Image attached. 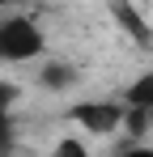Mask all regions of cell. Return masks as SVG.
<instances>
[{
    "label": "cell",
    "instance_id": "cell-1",
    "mask_svg": "<svg viewBox=\"0 0 153 157\" xmlns=\"http://www.w3.org/2000/svg\"><path fill=\"white\" fill-rule=\"evenodd\" d=\"M47 51V34L26 13H4L0 17V64H34Z\"/></svg>",
    "mask_w": 153,
    "mask_h": 157
},
{
    "label": "cell",
    "instance_id": "cell-2",
    "mask_svg": "<svg viewBox=\"0 0 153 157\" xmlns=\"http://www.w3.org/2000/svg\"><path fill=\"white\" fill-rule=\"evenodd\" d=\"M68 119H73L85 136H115V132H124L128 106L115 102V98H89V102L68 106Z\"/></svg>",
    "mask_w": 153,
    "mask_h": 157
},
{
    "label": "cell",
    "instance_id": "cell-3",
    "mask_svg": "<svg viewBox=\"0 0 153 157\" xmlns=\"http://www.w3.org/2000/svg\"><path fill=\"white\" fill-rule=\"evenodd\" d=\"M111 17H115V21H119V26L132 34V43L153 47V26L140 17V9H136V4H115V9H111Z\"/></svg>",
    "mask_w": 153,
    "mask_h": 157
},
{
    "label": "cell",
    "instance_id": "cell-4",
    "mask_svg": "<svg viewBox=\"0 0 153 157\" xmlns=\"http://www.w3.org/2000/svg\"><path fill=\"white\" fill-rule=\"evenodd\" d=\"M124 106H128V110H145V115H153V68H145V72L124 89Z\"/></svg>",
    "mask_w": 153,
    "mask_h": 157
},
{
    "label": "cell",
    "instance_id": "cell-5",
    "mask_svg": "<svg viewBox=\"0 0 153 157\" xmlns=\"http://www.w3.org/2000/svg\"><path fill=\"white\" fill-rule=\"evenodd\" d=\"M38 81H43V89H68L76 81V68L73 64H47V68L38 72Z\"/></svg>",
    "mask_w": 153,
    "mask_h": 157
},
{
    "label": "cell",
    "instance_id": "cell-6",
    "mask_svg": "<svg viewBox=\"0 0 153 157\" xmlns=\"http://www.w3.org/2000/svg\"><path fill=\"white\" fill-rule=\"evenodd\" d=\"M47 157H89V144H85L81 136H60Z\"/></svg>",
    "mask_w": 153,
    "mask_h": 157
},
{
    "label": "cell",
    "instance_id": "cell-7",
    "mask_svg": "<svg viewBox=\"0 0 153 157\" xmlns=\"http://www.w3.org/2000/svg\"><path fill=\"white\" fill-rule=\"evenodd\" d=\"M17 98H22V89H17L13 81H0V115H13Z\"/></svg>",
    "mask_w": 153,
    "mask_h": 157
},
{
    "label": "cell",
    "instance_id": "cell-8",
    "mask_svg": "<svg viewBox=\"0 0 153 157\" xmlns=\"http://www.w3.org/2000/svg\"><path fill=\"white\" fill-rule=\"evenodd\" d=\"M13 115H0V157H9L13 153Z\"/></svg>",
    "mask_w": 153,
    "mask_h": 157
},
{
    "label": "cell",
    "instance_id": "cell-9",
    "mask_svg": "<svg viewBox=\"0 0 153 157\" xmlns=\"http://www.w3.org/2000/svg\"><path fill=\"white\" fill-rule=\"evenodd\" d=\"M119 157H153V149L149 144H132V149H124Z\"/></svg>",
    "mask_w": 153,
    "mask_h": 157
},
{
    "label": "cell",
    "instance_id": "cell-10",
    "mask_svg": "<svg viewBox=\"0 0 153 157\" xmlns=\"http://www.w3.org/2000/svg\"><path fill=\"white\" fill-rule=\"evenodd\" d=\"M149 136H153V115H149Z\"/></svg>",
    "mask_w": 153,
    "mask_h": 157
}]
</instances>
